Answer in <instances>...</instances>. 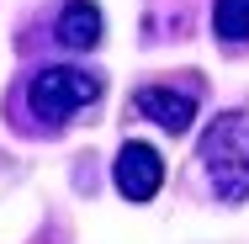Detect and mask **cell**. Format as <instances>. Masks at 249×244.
<instances>
[{
	"label": "cell",
	"instance_id": "obj_3",
	"mask_svg": "<svg viewBox=\"0 0 249 244\" xmlns=\"http://www.w3.org/2000/svg\"><path fill=\"white\" fill-rule=\"evenodd\" d=\"M111 181H117V191L127 196V202H149V196L164 186V159H159V149L122 144L117 149V165H111Z\"/></svg>",
	"mask_w": 249,
	"mask_h": 244
},
{
	"label": "cell",
	"instance_id": "obj_5",
	"mask_svg": "<svg viewBox=\"0 0 249 244\" xmlns=\"http://www.w3.org/2000/svg\"><path fill=\"white\" fill-rule=\"evenodd\" d=\"M53 38H58V48L69 53H85L101 43V11L96 0H69L64 11H58V21H53Z\"/></svg>",
	"mask_w": 249,
	"mask_h": 244
},
{
	"label": "cell",
	"instance_id": "obj_2",
	"mask_svg": "<svg viewBox=\"0 0 249 244\" xmlns=\"http://www.w3.org/2000/svg\"><path fill=\"white\" fill-rule=\"evenodd\" d=\"M90 101H101V75L74 69V64L37 69V75H32V85H27V106H32L43 122H64V117L85 112Z\"/></svg>",
	"mask_w": 249,
	"mask_h": 244
},
{
	"label": "cell",
	"instance_id": "obj_1",
	"mask_svg": "<svg viewBox=\"0 0 249 244\" xmlns=\"http://www.w3.org/2000/svg\"><path fill=\"white\" fill-rule=\"evenodd\" d=\"M201 170L212 181L217 202L249 196V112H223L201 133Z\"/></svg>",
	"mask_w": 249,
	"mask_h": 244
},
{
	"label": "cell",
	"instance_id": "obj_6",
	"mask_svg": "<svg viewBox=\"0 0 249 244\" xmlns=\"http://www.w3.org/2000/svg\"><path fill=\"white\" fill-rule=\"evenodd\" d=\"M212 32L223 43H244L249 38V0H217L212 5Z\"/></svg>",
	"mask_w": 249,
	"mask_h": 244
},
{
	"label": "cell",
	"instance_id": "obj_4",
	"mask_svg": "<svg viewBox=\"0 0 249 244\" xmlns=\"http://www.w3.org/2000/svg\"><path fill=\"white\" fill-rule=\"evenodd\" d=\"M133 112L149 117V122H159L164 133H186L191 117H196V101L186 96V91H170V85H143L133 96Z\"/></svg>",
	"mask_w": 249,
	"mask_h": 244
}]
</instances>
